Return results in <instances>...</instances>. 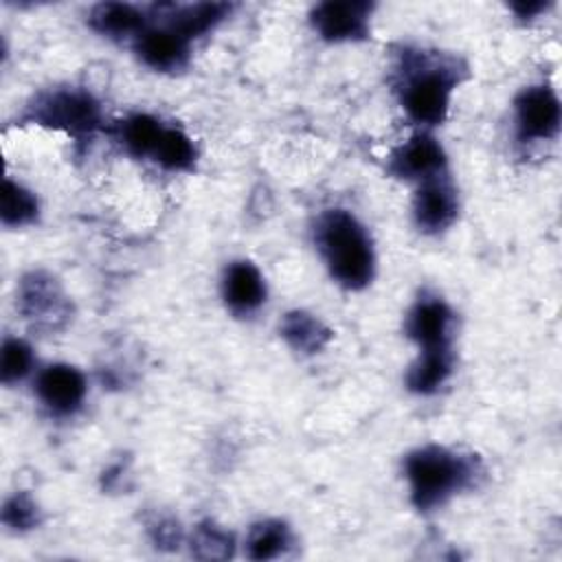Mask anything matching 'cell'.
I'll use <instances>...</instances> for the list:
<instances>
[{
  "mask_svg": "<svg viewBox=\"0 0 562 562\" xmlns=\"http://www.w3.org/2000/svg\"><path fill=\"white\" fill-rule=\"evenodd\" d=\"M397 94L411 121L437 125L446 119L450 94L463 68L454 57L424 50H402L397 61Z\"/></svg>",
  "mask_w": 562,
  "mask_h": 562,
  "instance_id": "6da1fadb",
  "label": "cell"
},
{
  "mask_svg": "<svg viewBox=\"0 0 562 562\" xmlns=\"http://www.w3.org/2000/svg\"><path fill=\"white\" fill-rule=\"evenodd\" d=\"M316 244L331 277L349 288L360 290L373 279L375 257L364 226L347 211L331 209L316 222Z\"/></svg>",
  "mask_w": 562,
  "mask_h": 562,
  "instance_id": "7a4b0ae2",
  "label": "cell"
},
{
  "mask_svg": "<svg viewBox=\"0 0 562 562\" xmlns=\"http://www.w3.org/2000/svg\"><path fill=\"white\" fill-rule=\"evenodd\" d=\"M404 472L411 485V498L417 509H432L446 503L459 490L472 485L476 476L474 461L441 446H426L406 457Z\"/></svg>",
  "mask_w": 562,
  "mask_h": 562,
  "instance_id": "3957f363",
  "label": "cell"
},
{
  "mask_svg": "<svg viewBox=\"0 0 562 562\" xmlns=\"http://www.w3.org/2000/svg\"><path fill=\"white\" fill-rule=\"evenodd\" d=\"M26 119L72 136H86L99 127L101 110L94 97L86 90L61 88L40 94L31 103Z\"/></svg>",
  "mask_w": 562,
  "mask_h": 562,
  "instance_id": "277c9868",
  "label": "cell"
},
{
  "mask_svg": "<svg viewBox=\"0 0 562 562\" xmlns=\"http://www.w3.org/2000/svg\"><path fill=\"white\" fill-rule=\"evenodd\" d=\"M516 127L522 140H547L560 130V101L549 86H529L516 97Z\"/></svg>",
  "mask_w": 562,
  "mask_h": 562,
  "instance_id": "5b68a950",
  "label": "cell"
},
{
  "mask_svg": "<svg viewBox=\"0 0 562 562\" xmlns=\"http://www.w3.org/2000/svg\"><path fill=\"white\" fill-rule=\"evenodd\" d=\"M371 2L345 0V2H321L312 9V24L323 40L349 42L360 40L369 33Z\"/></svg>",
  "mask_w": 562,
  "mask_h": 562,
  "instance_id": "8992f818",
  "label": "cell"
},
{
  "mask_svg": "<svg viewBox=\"0 0 562 562\" xmlns=\"http://www.w3.org/2000/svg\"><path fill=\"white\" fill-rule=\"evenodd\" d=\"M18 305L26 318L46 327L64 323L70 310L59 283L44 272H31L22 279Z\"/></svg>",
  "mask_w": 562,
  "mask_h": 562,
  "instance_id": "52a82bcc",
  "label": "cell"
},
{
  "mask_svg": "<svg viewBox=\"0 0 562 562\" xmlns=\"http://www.w3.org/2000/svg\"><path fill=\"white\" fill-rule=\"evenodd\" d=\"M457 209V191L443 173L422 180V187L415 193L413 215L424 233L446 231L454 222Z\"/></svg>",
  "mask_w": 562,
  "mask_h": 562,
  "instance_id": "ba28073f",
  "label": "cell"
},
{
  "mask_svg": "<svg viewBox=\"0 0 562 562\" xmlns=\"http://www.w3.org/2000/svg\"><path fill=\"white\" fill-rule=\"evenodd\" d=\"M446 154L430 134H415L393 149L389 158V171L397 178L428 180L443 173Z\"/></svg>",
  "mask_w": 562,
  "mask_h": 562,
  "instance_id": "9c48e42d",
  "label": "cell"
},
{
  "mask_svg": "<svg viewBox=\"0 0 562 562\" xmlns=\"http://www.w3.org/2000/svg\"><path fill=\"white\" fill-rule=\"evenodd\" d=\"M452 312L437 296L419 299L406 316V334L424 349H450Z\"/></svg>",
  "mask_w": 562,
  "mask_h": 562,
  "instance_id": "30bf717a",
  "label": "cell"
},
{
  "mask_svg": "<svg viewBox=\"0 0 562 562\" xmlns=\"http://www.w3.org/2000/svg\"><path fill=\"white\" fill-rule=\"evenodd\" d=\"M189 40L171 26H149L136 35L140 61L154 70H180L189 61Z\"/></svg>",
  "mask_w": 562,
  "mask_h": 562,
  "instance_id": "8fae6325",
  "label": "cell"
},
{
  "mask_svg": "<svg viewBox=\"0 0 562 562\" xmlns=\"http://www.w3.org/2000/svg\"><path fill=\"white\" fill-rule=\"evenodd\" d=\"M35 391L53 413L68 415L86 397V378L70 364H50L37 375Z\"/></svg>",
  "mask_w": 562,
  "mask_h": 562,
  "instance_id": "7c38bea8",
  "label": "cell"
},
{
  "mask_svg": "<svg viewBox=\"0 0 562 562\" xmlns=\"http://www.w3.org/2000/svg\"><path fill=\"white\" fill-rule=\"evenodd\" d=\"M222 294L235 314H250L266 301V283L257 266L241 259L226 268Z\"/></svg>",
  "mask_w": 562,
  "mask_h": 562,
  "instance_id": "4fadbf2b",
  "label": "cell"
},
{
  "mask_svg": "<svg viewBox=\"0 0 562 562\" xmlns=\"http://www.w3.org/2000/svg\"><path fill=\"white\" fill-rule=\"evenodd\" d=\"M167 15L165 22L173 31H178L182 37L189 42L206 31H211L215 24H220L228 13L231 4L226 2H198V4H167Z\"/></svg>",
  "mask_w": 562,
  "mask_h": 562,
  "instance_id": "5bb4252c",
  "label": "cell"
},
{
  "mask_svg": "<svg viewBox=\"0 0 562 562\" xmlns=\"http://www.w3.org/2000/svg\"><path fill=\"white\" fill-rule=\"evenodd\" d=\"M90 26L103 35L121 37L145 29V13L127 2H101L90 11Z\"/></svg>",
  "mask_w": 562,
  "mask_h": 562,
  "instance_id": "9a60e30c",
  "label": "cell"
},
{
  "mask_svg": "<svg viewBox=\"0 0 562 562\" xmlns=\"http://www.w3.org/2000/svg\"><path fill=\"white\" fill-rule=\"evenodd\" d=\"M279 329H281V336L288 340V345L303 353L321 351L331 338L329 327H325L316 316H312L303 310L288 312L283 316Z\"/></svg>",
  "mask_w": 562,
  "mask_h": 562,
  "instance_id": "2e32d148",
  "label": "cell"
},
{
  "mask_svg": "<svg viewBox=\"0 0 562 562\" xmlns=\"http://www.w3.org/2000/svg\"><path fill=\"white\" fill-rule=\"evenodd\" d=\"M450 373H452L450 349H424L419 360L411 367L406 375V384L413 393L430 395L446 384Z\"/></svg>",
  "mask_w": 562,
  "mask_h": 562,
  "instance_id": "e0dca14e",
  "label": "cell"
},
{
  "mask_svg": "<svg viewBox=\"0 0 562 562\" xmlns=\"http://www.w3.org/2000/svg\"><path fill=\"white\" fill-rule=\"evenodd\" d=\"M195 145L193 140L178 127H162L160 138L151 151V158L169 169V171H184L191 169L195 162Z\"/></svg>",
  "mask_w": 562,
  "mask_h": 562,
  "instance_id": "ac0fdd59",
  "label": "cell"
},
{
  "mask_svg": "<svg viewBox=\"0 0 562 562\" xmlns=\"http://www.w3.org/2000/svg\"><path fill=\"white\" fill-rule=\"evenodd\" d=\"M162 127L165 125L149 114H132L119 123V140L132 156H151Z\"/></svg>",
  "mask_w": 562,
  "mask_h": 562,
  "instance_id": "d6986e66",
  "label": "cell"
},
{
  "mask_svg": "<svg viewBox=\"0 0 562 562\" xmlns=\"http://www.w3.org/2000/svg\"><path fill=\"white\" fill-rule=\"evenodd\" d=\"M288 547H290V529L279 520H263L255 525L246 540V553L250 560L279 558Z\"/></svg>",
  "mask_w": 562,
  "mask_h": 562,
  "instance_id": "ffe728a7",
  "label": "cell"
},
{
  "mask_svg": "<svg viewBox=\"0 0 562 562\" xmlns=\"http://www.w3.org/2000/svg\"><path fill=\"white\" fill-rule=\"evenodd\" d=\"M0 217L7 226H24L37 217L35 195L13 180L2 182L0 193Z\"/></svg>",
  "mask_w": 562,
  "mask_h": 562,
  "instance_id": "44dd1931",
  "label": "cell"
},
{
  "mask_svg": "<svg viewBox=\"0 0 562 562\" xmlns=\"http://www.w3.org/2000/svg\"><path fill=\"white\" fill-rule=\"evenodd\" d=\"M191 549L204 560H226L233 555V536L213 522H202L193 533Z\"/></svg>",
  "mask_w": 562,
  "mask_h": 562,
  "instance_id": "7402d4cb",
  "label": "cell"
},
{
  "mask_svg": "<svg viewBox=\"0 0 562 562\" xmlns=\"http://www.w3.org/2000/svg\"><path fill=\"white\" fill-rule=\"evenodd\" d=\"M33 367L31 347L20 338H7L2 342V358H0V378L4 384L20 382Z\"/></svg>",
  "mask_w": 562,
  "mask_h": 562,
  "instance_id": "603a6c76",
  "label": "cell"
},
{
  "mask_svg": "<svg viewBox=\"0 0 562 562\" xmlns=\"http://www.w3.org/2000/svg\"><path fill=\"white\" fill-rule=\"evenodd\" d=\"M40 520V512H37V505L33 503L31 496L26 494H13L4 507H2V522L11 529H18V531H24V529H31L35 527Z\"/></svg>",
  "mask_w": 562,
  "mask_h": 562,
  "instance_id": "cb8c5ba5",
  "label": "cell"
},
{
  "mask_svg": "<svg viewBox=\"0 0 562 562\" xmlns=\"http://www.w3.org/2000/svg\"><path fill=\"white\" fill-rule=\"evenodd\" d=\"M151 538H154L156 547L173 549L180 542V527H178V522H173L169 518H162V520L151 525Z\"/></svg>",
  "mask_w": 562,
  "mask_h": 562,
  "instance_id": "d4e9b609",
  "label": "cell"
},
{
  "mask_svg": "<svg viewBox=\"0 0 562 562\" xmlns=\"http://www.w3.org/2000/svg\"><path fill=\"white\" fill-rule=\"evenodd\" d=\"M547 9V2L542 0H520V2H512V11L518 15V18H536L540 11Z\"/></svg>",
  "mask_w": 562,
  "mask_h": 562,
  "instance_id": "484cf974",
  "label": "cell"
}]
</instances>
